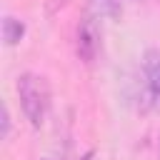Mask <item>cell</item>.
<instances>
[{
	"label": "cell",
	"mask_w": 160,
	"mask_h": 160,
	"mask_svg": "<svg viewBox=\"0 0 160 160\" xmlns=\"http://www.w3.org/2000/svg\"><path fill=\"white\" fill-rule=\"evenodd\" d=\"M15 88H18V100H20V110L25 120L32 128H42L52 108V90H50L48 78L28 70L18 78Z\"/></svg>",
	"instance_id": "cell-1"
},
{
	"label": "cell",
	"mask_w": 160,
	"mask_h": 160,
	"mask_svg": "<svg viewBox=\"0 0 160 160\" xmlns=\"http://www.w3.org/2000/svg\"><path fill=\"white\" fill-rule=\"evenodd\" d=\"M75 50H78V58L85 62V65H92L102 50V30H100V22L92 12H85L78 22V32H75Z\"/></svg>",
	"instance_id": "cell-2"
},
{
	"label": "cell",
	"mask_w": 160,
	"mask_h": 160,
	"mask_svg": "<svg viewBox=\"0 0 160 160\" xmlns=\"http://www.w3.org/2000/svg\"><path fill=\"white\" fill-rule=\"evenodd\" d=\"M142 78H145V90L148 100L155 110H160V50L150 48L142 55Z\"/></svg>",
	"instance_id": "cell-3"
},
{
	"label": "cell",
	"mask_w": 160,
	"mask_h": 160,
	"mask_svg": "<svg viewBox=\"0 0 160 160\" xmlns=\"http://www.w3.org/2000/svg\"><path fill=\"white\" fill-rule=\"evenodd\" d=\"M25 22L20 20V18H15V15H5L2 18V22H0V35H2V45L5 48H15V45H20L22 42V38H25Z\"/></svg>",
	"instance_id": "cell-4"
},
{
	"label": "cell",
	"mask_w": 160,
	"mask_h": 160,
	"mask_svg": "<svg viewBox=\"0 0 160 160\" xmlns=\"http://www.w3.org/2000/svg\"><path fill=\"white\" fill-rule=\"evenodd\" d=\"M100 12L110 20H120L122 18V0H95Z\"/></svg>",
	"instance_id": "cell-5"
},
{
	"label": "cell",
	"mask_w": 160,
	"mask_h": 160,
	"mask_svg": "<svg viewBox=\"0 0 160 160\" xmlns=\"http://www.w3.org/2000/svg\"><path fill=\"white\" fill-rule=\"evenodd\" d=\"M2 130H0V138L2 140H8V135H10V110H8V105L2 102Z\"/></svg>",
	"instance_id": "cell-6"
},
{
	"label": "cell",
	"mask_w": 160,
	"mask_h": 160,
	"mask_svg": "<svg viewBox=\"0 0 160 160\" xmlns=\"http://www.w3.org/2000/svg\"><path fill=\"white\" fill-rule=\"evenodd\" d=\"M158 152H160V138H158Z\"/></svg>",
	"instance_id": "cell-7"
},
{
	"label": "cell",
	"mask_w": 160,
	"mask_h": 160,
	"mask_svg": "<svg viewBox=\"0 0 160 160\" xmlns=\"http://www.w3.org/2000/svg\"><path fill=\"white\" fill-rule=\"evenodd\" d=\"M132 2H145V0H132Z\"/></svg>",
	"instance_id": "cell-8"
}]
</instances>
